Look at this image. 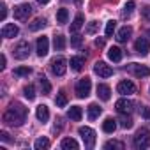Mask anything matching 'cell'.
I'll list each match as a JSON object with an SVG mask.
<instances>
[{
  "instance_id": "cell-7",
  "label": "cell",
  "mask_w": 150,
  "mask_h": 150,
  "mask_svg": "<svg viewBox=\"0 0 150 150\" xmlns=\"http://www.w3.org/2000/svg\"><path fill=\"white\" fill-rule=\"evenodd\" d=\"M94 72L97 74V76H101V78H110L111 74H113V67L108 65L106 62H96V65H94Z\"/></svg>"
},
{
  "instance_id": "cell-40",
  "label": "cell",
  "mask_w": 150,
  "mask_h": 150,
  "mask_svg": "<svg viewBox=\"0 0 150 150\" xmlns=\"http://www.w3.org/2000/svg\"><path fill=\"white\" fill-rule=\"evenodd\" d=\"M141 16H143L145 20H148V21H150V6H146V7H143V9H141Z\"/></svg>"
},
{
  "instance_id": "cell-41",
  "label": "cell",
  "mask_w": 150,
  "mask_h": 150,
  "mask_svg": "<svg viewBox=\"0 0 150 150\" xmlns=\"http://www.w3.org/2000/svg\"><path fill=\"white\" fill-rule=\"evenodd\" d=\"M6 16H7V7L2 4V14H0V18H2V20H6Z\"/></svg>"
},
{
  "instance_id": "cell-18",
  "label": "cell",
  "mask_w": 150,
  "mask_h": 150,
  "mask_svg": "<svg viewBox=\"0 0 150 150\" xmlns=\"http://www.w3.org/2000/svg\"><path fill=\"white\" fill-rule=\"evenodd\" d=\"M122 57H124V53H122V50H120L118 46H111V48H110V51H108V58H110L111 62H120Z\"/></svg>"
},
{
  "instance_id": "cell-27",
  "label": "cell",
  "mask_w": 150,
  "mask_h": 150,
  "mask_svg": "<svg viewBox=\"0 0 150 150\" xmlns=\"http://www.w3.org/2000/svg\"><path fill=\"white\" fill-rule=\"evenodd\" d=\"M39 87H41V90H42V94H44V96H48V94L51 92V85H50L48 78H44V76H41V78H39Z\"/></svg>"
},
{
  "instance_id": "cell-43",
  "label": "cell",
  "mask_w": 150,
  "mask_h": 150,
  "mask_svg": "<svg viewBox=\"0 0 150 150\" xmlns=\"http://www.w3.org/2000/svg\"><path fill=\"white\" fill-rule=\"evenodd\" d=\"M96 46L103 48V46H104V39H96Z\"/></svg>"
},
{
  "instance_id": "cell-45",
  "label": "cell",
  "mask_w": 150,
  "mask_h": 150,
  "mask_svg": "<svg viewBox=\"0 0 150 150\" xmlns=\"http://www.w3.org/2000/svg\"><path fill=\"white\" fill-rule=\"evenodd\" d=\"M37 2H39V4H48L50 0H37Z\"/></svg>"
},
{
  "instance_id": "cell-32",
  "label": "cell",
  "mask_w": 150,
  "mask_h": 150,
  "mask_svg": "<svg viewBox=\"0 0 150 150\" xmlns=\"http://www.w3.org/2000/svg\"><path fill=\"white\" fill-rule=\"evenodd\" d=\"M55 104H57L58 108H64V106L67 104V96H65V92H58V94H57V97H55Z\"/></svg>"
},
{
  "instance_id": "cell-44",
  "label": "cell",
  "mask_w": 150,
  "mask_h": 150,
  "mask_svg": "<svg viewBox=\"0 0 150 150\" xmlns=\"http://www.w3.org/2000/svg\"><path fill=\"white\" fill-rule=\"evenodd\" d=\"M0 136H2V141H9V134L7 132H0Z\"/></svg>"
},
{
  "instance_id": "cell-22",
  "label": "cell",
  "mask_w": 150,
  "mask_h": 150,
  "mask_svg": "<svg viewBox=\"0 0 150 150\" xmlns=\"http://www.w3.org/2000/svg\"><path fill=\"white\" fill-rule=\"evenodd\" d=\"M69 64H71V69L72 71H81L83 69V64H85V58L83 57H72Z\"/></svg>"
},
{
  "instance_id": "cell-25",
  "label": "cell",
  "mask_w": 150,
  "mask_h": 150,
  "mask_svg": "<svg viewBox=\"0 0 150 150\" xmlns=\"http://www.w3.org/2000/svg\"><path fill=\"white\" fill-rule=\"evenodd\" d=\"M34 148L35 150H46V148H50V139L48 138H37L35 139V143H34Z\"/></svg>"
},
{
  "instance_id": "cell-19",
  "label": "cell",
  "mask_w": 150,
  "mask_h": 150,
  "mask_svg": "<svg viewBox=\"0 0 150 150\" xmlns=\"http://www.w3.org/2000/svg\"><path fill=\"white\" fill-rule=\"evenodd\" d=\"M97 96H99L103 101H110V97H111V90H110V87L104 85V83H99V85H97Z\"/></svg>"
},
{
  "instance_id": "cell-37",
  "label": "cell",
  "mask_w": 150,
  "mask_h": 150,
  "mask_svg": "<svg viewBox=\"0 0 150 150\" xmlns=\"http://www.w3.org/2000/svg\"><path fill=\"white\" fill-rule=\"evenodd\" d=\"M115 28H117V21H113V20H111V21H108V23H106V30H104V32H106V35H108V37H111V35H113V32H115Z\"/></svg>"
},
{
  "instance_id": "cell-35",
  "label": "cell",
  "mask_w": 150,
  "mask_h": 150,
  "mask_svg": "<svg viewBox=\"0 0 150 150\" xmlns=\"http://www.w3.org/2000/svg\"><path fill=\"white\" fill-rule=\"evenodd\" d=\"M30 72H32L30 67H18V69H14V76H28Z\"/></svg>"
},
{
  "instance_id": "cell-31",
  "label": "cell",
  "mask_w": 150,
  "mask_h": 150,
  "mask_svg": "<svg viewBox=\"0 0 150 150\" xmlns=\"http://www.w3.org/2000/svg\"><path fill=\"white\" fill-rule=\"evenodd\" d=\"M23 94H25V97H27L28 101H34V99H35V87H34V85H27V87L23 88Z\"/></svg>"
},
{
  "instance_id": "cell-38",
  "label": "cell",
  "mask_w": 150,
  "mask_h": 150,
  "mask_svg": "<svg viewBox=\"0 0 150 150\" xmlns=\"http://www.w3.org/2000/svg\"><path fill=\"white\" fill-rule=\"evenodd\" d=\"M97 28H99V23H97V21H90L88 27H87V34H96Z\"/></svg>"
},
{
  "instance_id": "cell-11",
  "label": "cell",
  "mask_w": 150,
  "mask_h": 150,
  "mask_svg": "<svg viewBox=\"0 0 150 150\" xmlns=\"http://www.w3.org/2000/svg\"><path fill=\"white\" fill-rule=\"evenodd\" d=\"M127 71L132 72L134 76H138V78H145V76H148V74H150V69H148L146 65H139V64H131V65H127Z\"/></svg>"
},
{
  "instance_id": "cell-16",
  "label": "cell",
  "mask_w": 150,
  "mask_h": 150,
  "mask_svg": "<svg viewBox=\"0 0 150 150\" xmlns=\"http://www.w3.org/2000/svg\"><path fill=\"white\" fill-rule=\"evenodd\" d=\"M131 34H132V28L125 25V27H122V28L117 32V41H118V42H125V41H129Z\"/></svg>"
},
{
  "instance_id": "cell-24",
  "label": "cell",
  "mask_w": 150,
  "mask_h": 150,
  "mask_svg": "<svg viewBox=\"0 0 150 150\" xmlns=\"http://www.w3.org/2000/svg\"><path fill=\"white\" fill-rule=\"evenodd\" d=\"M115 129H117V120H113V118H106V120L103 122V131H104V132L111 134V132H115Z\"/></svg>"
},
{
  "instance_id": "cell-13",
  "label": "cell",
  "mask_w": 150,
  "mask_h": 150,
  "mask_svg": "<svg viewBox=\"0 0 150 150\" xmlns=\"http://www.w3.org/2000/svg\"><path fill=\"white\" fill-rule=\"evenodd\" d=\"M35 48H37V55L39 57H44V55H48V50H50V41H48V37H39L37 39V44H35Z\"/></svg>"
},
{
  "instance_id": "cell-23",
  "label": "cell",
  "mask_w": 150,
  "mask_h": 150,
  "mask_svg": "<svg viewBox=\"0 0 150 150\" xmlns=\"http://www.w3.org/2000/svg\"><path fill=\"white\" fill-rule=\"evenodd\" d=\"M120 125L124 129H131L132 127V118H131V113H120V118H118Z\"/></svg>"
},
{
  "instance_id": "cell-4",
  "label": "cell",
  "mask_w": 150,
  "mask_h": 150,
  "mask_svg": "<svg viewBox=\"0 0 150 150\" xmlns=\"http://www.w3.org/2000/svg\"><path fill=\"white\" fill-rule=\"evenodd\" d=\"M50 65H51V72L55 76H64L65 71H67V60L64 57H55Z\"/></svg>"
},
{
  "instance_id": "cell-29",
  "label": "cell",
  "mask_w": 150,
  "mask_h": 150,
  "mask_svg": "<svg viewBox=\"0 0 150 150\" xmlns=\"http://www.w3.org/2000/svg\"><path fill=\"white\" fill-rule=\"evenodd\" d=\"M67 18H69V13H67V9H58V13H57V21L60 23V25H64V23H67Z\"/></svg>"
},
{
  "instance_id": "cell-21",
  "label": "cell",
  "mask_w": 150,
  "mask_h": 150,
  "mask_svg": "<svg viewBox=\"0 0 150 150\" xmlns=\"http://www.w3.org/2000/svg\"><path fill=\"white\" fill-rule=\"evenodd\" d=\"M60 146L64 150H78V141L74 139V138H64L62 143H60Z\"/></svg>"
},
{
  "instance_id": "cell-8",
  "label": "cell",
  "mask_w": 150,
  "mask_h": 150,
  "mask_svg": "<svg viewBox=\"0 0 150 150\" xmlns=\"http://www.w3.org/2000/svg\"><path fill=\"white\" fill-rule=\"evenodd\" d=\"M30 14H32V7H30V4H21V6L14 7V18H16L18 21H25V20H28Z\"/></svg>"
},
{
  "instance_id": "cell-34",
  "label": "cell",
  "mask_w": 150,
  "mask_h": 150,
  "mask_svg": "<svg viewBox=\"0 0 150 150\" xmlns=\"http://www.w3.org/2000/svg\"><path fill=\"white\" fill-rule=\"evenodd\" d=\"M81 44H83V37H81V35L74 34V35L71 37V46H72V48H81Z\"/></svg>"
},
{
  "instance_id": "cell-36",
  "label": "cell",
  "mask_w": 150,
  "mask_h": 150,
  "mask_svg": "<svg viewBox=\"0 0 150 150\" xmlns=\"http://www.w3.org/2000/svg\"><path fill=\"white\" fill-rule=\"evenodd\" d=\"M134 2H132V0H131V2H127L125 6H124V11H122V16L125 18V16H131V13H132V9H134Z\"/></svg>"
},
{
  "instance_id": "cell-6",
  "label": "cell",
  "mask_w": 150,
  "mask_h": 150,
  "mask_svg": "<svg viewBox=\"0 0 150 150\" xmlns=\"http://www.w3.org/2000/svg\"><path fill=\"white\" fill-rule=\"evenodd\" d=\"M14 57L18 58V60H25L28 55H30V44L27 42V41H20L16 46H14Z\"/></svg>"
},
{
  "instance_id": "cell-2",
  "label": "cell",
  "mask_w": 150,
  "mask_h": 150,
  "mask_svg": "<svg viewBox=\"0 0 150 150\" xmlns=\"http://www.w3.org/2000/svg\"><path fill=\"white\" fill-rule=\"evenodd\" d=\"M132 145H134V148H138V150L148 148V146H150V131L145 129V127L139 129V131L136 132L134 139H132Z\"/></svg>"
},
{
  "instance_id": "cell-28",
  "label": "cell",
  "mask_w": 150,
  "mask_h": 150,
  "mask_svg": "<svg viewBox=\"0 0 150 150\" xmlns=\"http://www.w3.org/2000/svg\"><path fill=\"white\" fill-rule=\"evenodd\" d=\"M83 21H85V18L81 16V14H78L76 18H74V21H72V25H71V32H78L81 27H83Z\"/></svg>"
},
{
  "instance_id": "cell-1",
  "label": "cell",
  "mask_w": 150,
  "mask_h": 150,
  "mask_svg": "<svg viewBox=\"0 0 150 150\" xmlns=\"http://www.w3.org/2000/svg\"><path fill=\"white\" fill-rule=\"evenodd\" d=\"M27 115H28L27 108H25L23 104H20V103H14V104H11V106L7 108V111L4 113V122H6L7 125L20 127V125L27 120Z\"/></svg>"
},
{
  "instance_id": "cell-33",
  "label": "cell",
  "mask_w": 150,
  "mask_h": 150,
  "mask_svg": "<svg viewBox=\"0 0 150 150\" xmlns=\"http://www.w3.org/2000/svg\"><path fill=\"white\" fill-rule=\"evenodd\" d=\"M104 148H106V150H110V148L124 150V143H122V141H117V139H111V141H106V143H104Z\"/></svg>"
},
{
  "instance_id": "cell-20",
  "label": "cell",
  "mask_w": 150,
  "mask_h": 150,
  "mask_svg": "<svg viewBox=\"0 0 150 150\" xmlns=\"http://www.w3.org/2000/svg\"><path fill=\"white\" fill-rule=\"evenodd\" d=\"M103 113V108L99 104H90L88 110H87V115H88V120H96L99 118V115Z\"/></svg>"
},
{
  "instance_id": "cell-12",
  "label": "cell",
  "mask_w": 150,
  "mask_h": 150,
  "mask_svg": "<svg viewBox=\"0 0 150 150\" xmlns=\"http://www.w3.org/2000/svg\"><path fill=\"white\" fill-rule=\"evenodd\" d=\"M134 50L139 53V55H148V51H150V42H148V39H145V37H139L136 42H134Z\"/></svg>"
},
{
  "instance_id": "cell-15",
  "label": "cell",
  "mask_w": 150,
  "mask_h": 150,
  "mask_svg": "<svg viewBox=\"0 0 150 150\" xmlns=\"http://www.w3.org/2000/svg\"><path fill=\"white\" fill-rule=\"evenodd\" d=\"M67 117H69L72 122H80V120H81V117H83V111H81V108H80V106H71V108H69V111H67Z\"/></svg>"
},
{
  "instance_id": "cell-9",
  "label": "cell",
  "mask_w": 150,
  "mask_h": 150,
  "mask_svg": "<svg viewBox=\"0 0 150 150\" xmlns=\"http://www.w3.org/2000/svg\"><path fill=\"white\" fill-rule=\"evenodd\" d=\"M117 92L122 94V96H131V94L136 92V85L132 81H129V80H124V81H120L117 85Z\"/></svg>"
},
{
  "instance_id": "cell-26",
  "label": "cell",
  "mask_w": 150,
  "mask_h": 150,
  "mask_svg": "<svg viewBox=\"0 0 150 150\" xmlns=\"http://www.w3.org/2000/svg\"><path fill=\"white\" fill-rule=\"evenodd\" d=\"M46 27V20L44 18H37V20H34L32 23H30V30L32 32H37V30H41V28H44Z\"/></svg>"
},
{
  "instance_id": "cell-42",
  "label": "cell",
  "mask_w": 150,
  "mask_h": 150,
  "mask_svg": "<svg viewBox=\"0 0 150 150\" xmlns=\"http://www.w3.org/2000/svg\"><path fill=\"white\" fill-rule=\"evenodd\" d=\"M0 69H6V55H2L0 58Z\"/></svg>"
},
{
  "instance_id": "cell-10",
  "label": "cell",
  "mask_w": 150,
  "mask_h": 150,
  "mask_svg": "<svg viewBox=\"0 0 150 150\" xmlns=\"http://www.w3.org/2000/svg\"><path fill=\"white\" fill-rule=\"evenodd\" d=\"M115 110H117L118 113H132L134 103H132L131 99H118V101L115 103Z\"/></svg>"
},
{
  "instance_id": "cell-5",
  "label": "cell",
  "mask_w": 150,
  "mask_h": 150,
  "mask_svg": "<svg viewBox=\"0 0 150 150\" xmlns=\"http://www.w3.org/2000/svg\"><path fill=\"white\" fill-rule=\"evenodd\" d=\"M78 132H80V136H81L85 146H87V148H94V145H96V131L90 129V127H80Z\"/></svg>"
},
{
  "instance_id": "cell-30",
  "label": "cell",
  "mask_w": 150,
  "mask_h": 150,
  "mask_svg": "<svg viewBox=\"0 0 150 150\" xmlns=\"http://www.w3.org/2000/svg\"><path fill=\"white\" fill-rule=\"evenodd\" d=\"M53 46H55L57 51H62V50L65 48V37H64V35H57L55 41H53Z\"/></svg>"
},
{
  "instance_id": "cell-3",
  "label": "cell",
  "mask_w": 150,
  "mask_h": 150,
  "mask_svg": "<svg viewBox=\"0 0 150 150\" xmlns=\"http://www.w3.org/2000/svg\"><path fill=\"white\" fill-rule=\"evenodd\" d=\"M90 90H92V81H90V78H81L78 83H76V96L80 97V99H85V97H88L90 96Z\"/></svg>"
},
{
  "instance_id": "cell-17",
  "label": "cell",
  "mask_w": 150,
  "mask_h": 150,
  "mask_svg": "<svg viewBox=\"0 0 150 150\" xmlns=\"http://www.w3.org/2000/svg\"><path fill=\"white\" fill-rule=\"evenodd\" d=\"M35 115H37V120H39V122H48V118H50V110H48V106H46V104H39Z\"/></svg>"
},
{
  "instance_id": "cell-47",
  "label": "cell",
  "mask_w": 150,
  "mask_h": 150,
  "mask_svg": "<svg viewBox=\"0 0 150 150\" xmlns=\"http://www.w3.org/2000/svg\"><path fill=\"white\" fill-rule=\"evenodd\" d=\"M76 2H80V0H76Z\"/></svg>"
},
{
  "instance_id": "cell-46",
  "label": "cell",
  "mask_w": 150,
  "mask_h": 150,
  "mask_svg": "<svg viewBox=\"0 0 150 150\" xmlns=\"http://www.w3.org/2000/svg\"><path fill=\"white\" fill-rule=\"evenodd\" d=\"M148 35H150V28H148Z\"/></svg>"
},
{
  "instance_id": "cell-14",
  "label": "cell",
  "mask_w": 150,
  "mask_h": 150,
  "mask_svg": "<svg viewBox=\"0 0 150 150\" xmlns=\"http://www.w3.org/2000/svg\"><path fill=\"white\" fill-rule=\"evenodd\" d=\"M18 27L14 25V23H6L4 27H2V37H6V39H11V37H16L18 35Z\"/></svg>"
},
{
  "instance_id": "cell-39",
  "label": "cell",
  "mask_w": 150,
  "mask_h": 150,
  "mask_svg": "<svg viewBox=\"0 0 150 150\" xmlns=\"http://www.w3.org/2000/svg\"><path fill=\"white\" fill-rule=\"evenodd\" d=\"M141 117L146 122H150V108H141Z\"/></svg>"
}]
</instances>
